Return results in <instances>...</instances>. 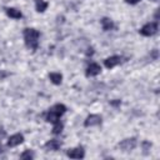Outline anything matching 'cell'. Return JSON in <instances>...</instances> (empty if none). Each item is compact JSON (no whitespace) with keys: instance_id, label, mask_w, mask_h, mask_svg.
Masks as SVG:
<instances>
[{"instance_id":"6da1fadb","label":"cell","mask_w":160,"mask_h":160,"mask_svg":"<svg viewBox=\"0 0 160 160\" xmlns=\"http://www.w3.org/2000/svg\"><path fill=\"white\" fill-rule=\"evenodd\" d=\"M39 36H40V32L35 29H31V28H28L24 30V40H25V44L29 49H38V45H39Z\"/></svg>"},{"instance_id":"7a4b0ae2","label":"cell","mask_w":160,"mask_h":160,"mask_svg":"<svg viewBox=\"0 0 160 160\" xmlns=\"http://www.w3.org/2000/svg\"><path fill=\"white\" fill-rule=\"evenodd\" d=\"M158 32V22H148L140 29V34L144 36H152Z\"/></svg>"},{"instance_id":"3957f363","label":"cell","mask_w":160,"mask_h":160,"mask_svg":"<svg viewBox=\"0 0 160 160\" xmlns=\"http://www.w3.org/2000/svg\"><path fill=\"white\" fill-rule=\"evenodd\" d=\"M135 146H136V139H135V138L125 139V140H122V141L119 144V148H120L122 151H131L132 149H135Z\"/></svg>"},{"instance_id":"277c9868","label":"cell","mask_w":160,"mask_h":160,"mask_svg":"<svg viewBox=\"0 0 160 160\" xmlns=\"http://www.w3.org/2000/svg\"><path fill=\"white\" fill-rule=\"evenodd\" d=\"M100 124H101V116L100 115H96V114L89 115L85 119V121H84V126H86V128L96 126V125H100Z\"/></svg>"},{"instance_id":"5b68a950","label":"cell","mask_w":160,"mask_h":160,"mask_svg":"<svg viewBox=\"0 0 160 160\" xmlns=\"http://www.w3.org/2000/svg\"><path fill=\"white\" fill-rule=\"evenodd\" d=\"M66 155L71 159H82L85 156V151L81 146H78V148H74V149H70L68 150Z\"/></svg>"},{"instance_id":"8992f818","label":"cell","mask_w":160,"mask_h":160,"mask_svg":"<svg viewBox=\"0 0 160 160\" xmlns=\"http://www.w3.org/2000/svg\"><path fill=\"white\" fill-rule=\"evenodd\" d=\"M22 141H24V136H22L21 134H14V135H11V136L9 138V140H8V146H9V148H14V146L20 145Z\"/></svg>"},{"instance_id":"52a82bcc","label":"cell","mask_w":160,"mask_h":160,"mask_svg":"<svg viewBox=\"0 0 160 160\" xmlns=\"http://www.w3.org/2000/svg\"><path fill=\"white\" fill-rule=\"evenodd\" d=\"M100 71H101L100 65L96 64V62H91V64L86 68L85 74H86V76H96L98 74H100Z\"/></svg>"},{"instance_id":"ba28073f","label":"cell","mask_w":160,"mask_h":160,"mask_svg":"<svg viewBox=\"0 0 160 160\" xmlns=\"http://www.w3.org/2000/svg\"><path fill=\"white\" fill-rule=\"evenodd\" d=\"M120 61H121V58H120V56L114 55V56H110V58L105 59L104 65H105L108 69H112L114 66H116L118 64H120Z\"/></svg>"},{"instance_id":"9c48e42d","label":"cell","mask_w":160,"mask_h":160,"mask_svg":"<svg viewBox=\"0 0 160 160\" xmlns=\"http://www.w3.org/2000/svg\"><path fill=\"white\" fill-rule=\"evenodd\" d=\"M60 146H61V142H60L59 140H56V139L49 140V141L45 144V149H46L48 151H55V150H58Z\"/></svg>"},{"instance_id":"30bf717a","label":"cell","mask_w":160,"mask_h":160,"mask_svg":"<svg viewBox=\"0 0 160 160\" xmlns=\"http://www.w3.org/2000/svg\"><path fill=\"white\" fill-rule=\"evenodd\" d=\"M101 26H102V30L109 31V30H112L114 29V22L109 18H102L101 19Z\"/></svg>"},{"instance_id":"8fae6325","label":"cell","mask_w":160,"mask_h":160,"mask_svg":"<svg viewBox=\"0 0 160 160\" xmlns=\"http://www.w3.org/2000/svg\"><path fill=\"white\" fill-rule=\"evenodd\" d=\"M59 118H60V115L59 114H56L54 110H49L48 111V114H46V118H45V120L48 121V122H51V124H54V122H56L58 120H59Z\"/></svg>"},{"instance_id":"7c38bea8","label":"cell","mask_w":160,"mask_h":160,"mask_svg":"<svg viewBox=\"0 0 160 160\" xmlns=\"http://www.w3.org/2000/svg\"><path fill=\"white\" fill-rule=\"evenodd\" d=\"M49 79L52 84L55 85H60L61 84V80H62V75L59 74V72H50L49 74Z\"/></svg>"},{"instance_id":"4fadbf2b","label":"cell","mask_w":160,"mask_h":160,"mask_svg":"<svg viewBox=\"0 0 160 160\" xmlns=\"http://www.w3.org/2000/svg\"><path fill=\"white\" fill-rule=\"evenodd\" d=\"M6 14H8V16H10V18H12V19H20V18L22 16L21 11L18 10V9H14V8L6 9Z\"/></svg>"},{"instance_id":"5bb4252c","label":"cell","mask_w":160,"mask_h":160,"mask_svg":"<svg viewBox=\"0 0 160 160\" xmlns=\"http://www.w3.org/2000/svg\"><path fill=\"white\" fill-rule=\"evenodd\" d=\"M35 8H36V11L44 12L48 8V2L45 0H35Z\"/></svg>"},{"instance_id":"9a60e30c","label":"cell","mask_w":160,"mask_h":160,"mask_svg":"<svg viewBox=\"0 0 160 160\" xmlns=\"http://www.w3.org/2000/svg\"><path fill=\"white\" fill-rule=\"evenodd\" d=\"M51 110H54L56 114H59L60 116L62 115V114H65V111H66V106L64 105V104H55L52 108H50Z\"/></svg>"},{"instance_id":"2e32d148","label":"cell","mask_w":160,"mask_h":160,"mask_svg":"<svg viewBox=\"0 0 160 160\" xmlns=\"http://www.w3.org/2000/svg\"><path fill=\"white\" fill-rule=\"evenodd\" d=\"M62 128H64V125H62V122H60V121L58 120L56 122H54V128H52V132H54V134H60V132L62 131Z\"/></svg>"},{"instance_id":"e0dca14e","label":"cell","mask_w":160,"mask_h":160,"mask_svg":"<svg viewBox=\"0 0 160 160\" xmlns=\"http://www.w3.org/2000/svg\"><path fill=\"white\" fill-rule=\"evenodd\" d=\"M20 158H21V159H29V160H30V159L34 158V152H32L31 150H26V151H24V152L20 155Z\"/></svg>"},{"instance_id":"ac0fdd59","label":"cell","mask_w":160,"mask_h":160,"mask_svg":"<svg viewBox=\"0 0 160 160\" xmlns=\"http://www.w3.org/2000/svg\"><path fill=\"white\" fill-rule=\"evenodd\" d=\"M141 146H142V150H144V152L146 154V152H149V150H150V148H151V142H149V141L144 140V141L141 142Z\"/></svg>"},{"instance_id":"d6986e66","label":"cell","mask_w":160,"mask_h":160,"mask_svg":"<svg viewBox=\"0 0 160 160\" xmlns=\"http://www.w3.org/2000/svg\"><path fill=\"white\" fill-rule=\"evenodd\" d=\"M110 104H111L112 106H119V105L121 104V101H120V100H114V101H111Z\"/></svg>"},{"instance_id":"ffe728a7","label":"cell","mask_w":160,"mask_h":160,"mask_svg":"<svg viewBox=\"0 0 160 160\" xmlns=\"http://www.w3.org/2000/svg\"><path fill=\"white\" fill-rule=\"evenodd\" d=\"M128 4H131V5H135V4H138L140 0H125Z\"/></svg>"},{"instance_id":"44dd1931","label":"cell","mask_w":160,"mask_h":160,"mask_svg":"<svg viewBox=\"0 0 160 160\" xmlns=\"http://www.w3.org/2000/svg\"><path fill=\"white\" fill-rule=\"evenodd\" d=\"M5 136V130H2V129H0V140L2 139Z\"/></svg>"},{"instance_id":"7402d4cb","label":"cell","mask_w":160,"mask_h":160,"mask_svg":"<svg viewBox=\"0 0 160 160\" xmlns=\"http://www.w3.org/2000/svg\"><path fill=\"white\" fill-rule=\"evenodd\" d=\"M2 151H4V148H2V145H1V144H0V154H1V152H2Z\"/></svg>"},{"instance_id":"603a6c76","label":"cell","mask_w":160,"mask_h":160,"mask_svg":"<svg viewBox=\"0 0 160 160\" xmlns=\"http://www.w3.org/2000/svg\"><path fill=\"white\" fill-rule=\"evenodd\" d=\"M152 1H155V0H152Z\"/></svg>"}]
</instances>
